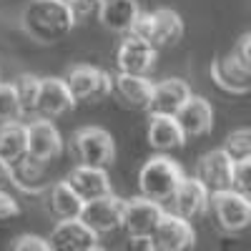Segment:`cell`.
I'll use <instances>...</instances> for the list:
<instances>
[{
    "label": "cell",
    "instance_id": "52a82bcc",
    "mask_svg": "<svg viewBox=\"0 0 251 251\" xmlns=\"http://www.w3.org/2000/svg\"><path fill=\"white\" fill-rule=\"evenodd\" d=\"M66 80H68L75 100L96 103V100H103L113 91V78L106 71L93 68V66H78V68L68 71Z\"/></svg>",
    "mask_w": 251,
    "mask_h": 251
},
{
    "label": "cell",
    "instance_id": "836d02e7",
    "mask_svg": "<svg viewBox=\"0 0 251 251\" xmlns=\"http://www.w3.org/2000/svg\"><path fill=\"white\" fill-rule=\"evenodd\" d=\"M236 55L246 63V66H251V33H244L241 38H239V43H236Z\"/></svg>",
    "mask_w": 251,
    "mask_h": 251
},
{
    "label": "cell",
    "instance_id": "484cf974",
    "mask_svg": "<svg viewBox=\"0 0 251 251\" xmlns=\"http://www.w3.org/2000/svg\"><path fill=\"white\" fill-rule=\"evenodd\" d=\"M15 91L20 96V103H23V111L25 116L38 111V98H40V86H43V78H38L33 73H23V75H18L15 80Z\"/></svg>",
    "mask_w": 251,
    "mask_h": 251
},
{
    "label": "cell",
    "instance_id": "d6986e66",
    "mask_svg": "<svg viewBox=\"0 0 251 251\" xmlns=\"http://www.w3.org/2000/svg\"><path fill=\"white\" fill-rule=\"evenodd\" d=\"M186 141V133L176 116L169 113H151L149 121V143L158 151H176Z\"/></svg>",
    "mask_w": 251,
    "mask_h": 251
},
{
    "label": "cell",
    "instance_id": "8fae6325",
    "mask_svg": "<svg viewBox=\"0 0 251 251\" xmlns=\"http://www.w3.org/2000/svg\"><path fill=\"white\" fill-rule=\"evenodd\" d=\"M171 203H174L176 214H181L188 221H194V219H201L208 208H211V191H208V186L199 176H194V178L183 176Z\"/></svg>",
    "mask_w": 251,
    "mask_h": 251
},
{
    "label": "cell",
    "instance_id": "7c38bea8",
    "mask_svg": "<svg viewBox=\"0 0 251 251\" xmlns=\"http://www.w3.org/2000/svg\"><path fill=\"white\" fill-rule=\"evenodd\" d=\"M196 241V234L191 228V221L181 214H163L156 231H153V246L156 251H183L191 249Z\"/></svg>",
    "mask_w": 251,
    "mask_h": 251
},
{
    "label": "cell",
    "instance_id": "e575fe53",
    "mask_svg": "<svg viewBox=\"0 0 251 251\" xmlns=\"http://www.w3.org/2000/svg\"><path fill=\"white\" fill-rule=\"evenodd\" d=\"M8 183H13V163L0 156V188H5Z\"/></svg>",
    "mask_w": 251,
    "mask_h": 251
},
{
    "label": "cell",
    "instance_id": "f1b7e54d",
    "mask_svg": "<svg viewBox=\"0 0 251 251\" xmlns=\"http://www.w3.org/2000/svg\"><path fill=\"white\" fill-rule=\"evenodd\" d=\"M68 5H71V13L75 18V23H88V20H93V18L100 20L106 0H71Z\"/></svg>",
    "mask_w": 251,
    "mask_h": 251
},
{
    "label": "cell",
    "instance_id": "cb8c5ba5",
    "mask_svg": "<svg viewBox=\"0 0 251 251\" xmlns=\"http://www.w3.org/2000/svg\"><path fill=\"white\" fill-rule=\"evenodd\" d=\"M183 38V20L176 10L161 8L153 13V28H151V43L161 48H171Z\"/></svg>",
    "mask_w": 251,
    "mask_h": 251
},
{
    "label": "cell",
    "instance_id": "ac0fdd59",
    "mask_svg": "<svg viewBox=\"0 0 251 251\" xmlns=\"http://www.w3.org/2000/svg\"><path fill=\"white\" fill-rule=\"evenodd\" d=\"M71 186L83 196V201H93V199H100L106 194H113L111 191V178L106 174V169L100 166H88V163H78L75 169L71 171L68 176Z\"/></svg>",
    "mask_w": 251,
    "mask_h": 251
},
{
    "label": "cell",
    "instance_id": "277c9868",
    "mask_svg": "<svg viewBox=\"0 0 251 251\" xmlns=\"http://www.w3.org/2000/svg\"><path fill=\"white\" fill-rule=\"evenodd\" d=\"M211 211L219 226L228 234H241L251 228V199L239 194L236 188L211 194Z\"/></svg>",
    "mask_w": 251,
    "mask_h": 251
},
{
    "label": "cell",
    "instance_id": "d590c367",
    "mask_svg": "<svg viewBox=\"0 0 251 251\" xmlns=\"http://www.w3.org/2000/svg\"><path fill=\"white\" fill-rule=\"evenodd\" d=\"M63 3H71V0H63Z\"/></svg>",
    "mask_w": 251,
    "mask_h": 251
},
{
    "label": "cell",
    "instance_id": "e0dca14e",
    "mask_svg": "<svg viewBox=\"0 0 251 251\" xmlns=\"http://www.w3.org/2000/svg\"><path fill=\"white\" fill-rule=\"evenodd\" d=\"M176 118L181 123L186 138H199V136L211 131V126H214V108H211V103H208L206 98L191 96L181 106Z\"/></svg>",
    "mask_w": 251,
    "mask_h": 251
},
{
    "label": "cell",
    "instance_id": "7402d4cb",
    "mask_svg": "<svg viewBox=\"0 0 251 251\" xmlns=\"http://www.w3.org/2000/svg\"><path fill=\"white\" fill-rule=\"evenodd\" d=\"M48 206L55 219H78L83 214V196L71 186V181H55L48 188Z\"/></svg>",
    "mask_w": 251,
    "mask_h": 251
},
{
    "label": "cell",
    "instance_id": "1f68e13d",
    "mask_svg": "<svg viewBox=\"0 0 251 251\" xmlns=\"http://www.w3.org/2000/svg\"><path fill=\"white\" fill-rule=\"evenodd\" d=\"M18 214H20L18 201H15L10 194H5L3 188H0V219H13V216H18Z\"/></svg>",
    "mask_w": 251,
    "mask_h": 251
},
{
    "label": "cell",
    "instance_id": "7a4b0ae2",
    "mask_svg": "<svg viewBox=\"0 0 251 251\" xmlns=\"http://www.w3.org/2000/svg\"><path fill=\"white\" fill-rule=\"evenodd\" d=\"M183 181V171L176 161L169 156H153L149 158L138 171V188L141 196H149L153 201H171L178 183Z\"/></svg>",
    "mask_w": 251,
    "mask_h": 251
},
{
    "label": "cell",
    "instance_id": "83f0119b",
    "mask_svg": "<svg viewBox=\"0 0 251 251\" xmlns=\"http://www.w3.org/2000/svg\"><path fill=\"white\" fill-rule=\"evenodd\" d=\"M224 151L231 156L234 161L251 158V128H236L226 136L224 141Z\"/></svg>",
    "mask_w": 251,
    "mask_h": 251
},
{
    "label": "cell",
    "instance_id": "6da1fadb",
    "mask_svg": "<svg viewBox=\"0 0 251 251\" xmlns=\"http://www.w3.org/2000/svg\"><path fill=\"white\" fill-rule=\"evenodd\" d=\"M20 20H23L25 33L38 43H55V40L66 38L75 25L71 5L63 0H33L23 10Z\"/></svg>",
    "mask_w": 251,
    "mask_h": 251
},
{
    "label": "cell",
    "instance_id": "44dd1931",
    "mask_svg": "<svg viewBox=\"0 0 251 251\" xmlns=\"http://www.w3.org/2000/svg\"><path fill=\"white\" fill-rule=\"evenodd\" d=\"M13 183L25 194H40L46 188H50L46 181V161H40L30 153L18 158L13 163Z\"/></svg>",
    "mask_w": 251,
    "mask_h": 251
},
{
    "label": "cell",
    "instance_id": "9c48e42d",
    "mask_svg": "<svg viewBox=\"0 0 251 251\" xmlns=\"http://www.w3.org/2000/svg\"><path fill=\"white\" fill-rule=\"evenodd\" d=\"M211 78L214 83L226 91V93H249L251 91V66L236 55V50L226 53V55H219L211 66Z\"/></svg>",
    "mask_w": 251,
    "mask_h": 251
},
{
    "label": "cell",
    "instance_id": "ffe728a7",
    "mask_svg": "<svg viewBox=\"0 0 251 251\" xmlns=\"http://www.w3.org/2000/svg\"><path fill=\"white\" fill-rule=\"evenodd\" d=\"M191 88L188 83L181 78H166L161 83H156L153 91V100H151V113H169L176 116L181 111V106L191 98Z\"/></svg>",
    "mask_w": 251,
    "mask_h": 251
},
{
    "label": "cell",
    "instance_id": "d4e9b609",
    "mask_svg": "<svg viewBox=\"0 0 251 251\" xmlns=\"http://www.w3.org/2000/svg\"><path fill=\"white\" fill-rule=\"evenodd\" d=\"M28 153V126L20 121H3L0 126V156L15 163Z\"/></svg>",
    "mask_w": 251,
    "mask_h": 251
},
{
    "label": "cell",
    "instance_id": "4dcf8cb0",
    "mask_svg": "<svg viewBox=\"0 0 251 251\" xmlns=\"http://www.w3.org/2000/svg\"><path fill=\"white\" fill-rule=\"evenodd\" d=\"M10 246H13L15 251H48V249H53V246H50V239L35 236V234H23V236H18Z\"/></svg>",
    "mask_w": 251,
    "mask_h": 251
},
{
    "label": "cell",
    "instance_id": "9a60e30c",
    "mask_svg": "<svg viewBox=\"0 0 251 251\" xmlns=\"http://www.w3.org/2000/svg\"><path fill=\"white\" fill-rule=\"evenodd\" d=\"M28 153L40 161H53L63 153V138L55 123L46 116H40L28 123Z\"/></svg>",
    "mask_w": 251,
    "mask_h": 251
},
{
    "label": "cell",
    "instance_id": "603a6c76",
    "mask_svg": "<svg viewBox=\"0 0 251 251\" xmlns=\"http://www.w3.org/2000/svg\"><path fill=\"white\" fill-rule=\"evenodd\" d=\"M138 18H141L138 0H106L100 23L113 33H131Z\"/></svg>",
    "mask_w": 251,
    "mask_h": 251
},
{
    "label": "cell",
    "instance_id": "4fadbf2b",
    "mask_svg": "<svg viewBox=\"0 0 251 251\" xmlns=\"http://www.w3.org/2000/svg\"><path fill=\"white\" fill-rule=\"evenodd\" d=\"M234 169H236V161L224 149H219V151H208L201 156L196 166V176L208 186V191L216 194V191L234 188Z\"/></svg>",
    "mask_w": 251,
    "mask_h": 251
},
{
    "label": "cell",
    "instance_id": "d6a6232c",
    "mask_svg": "<svg viewBox=\"0 0 251 251\" xmlns=\"http://www.w3.org/2000/svg\"><path fill=\"white\" fill-rule=\"evenodd\" d=\"M151 28H153V13H141V18L136 20V25H133V35L138 38H146V40H151Z\"/></svg>",
    "mask_w": 251,
    "mask_h": 251
},
{
    "label": "cell",
    "instance_id": "f546056e",
    "mask_svg": "<svg viewBox=\"0 0 251 251\" xmlns=\"http://www.w3.org/2000/svg\"><path fill=\"white\" fill-rule=\"evenodd\" d=\"M234 188L239 194H244L246 199H251V158L236 161L234 169Z\"/></svg>",
    "mask_w": 251,
    "mask_h": 251
},
{
    "label": "cell",
    "instance_id": "3957f363",
    "mask_svg": "<svg viewBox=\"0 0 251 251\" xmlns=\"http://www.w3.org/2000/svg\"><path fill=\"white\" fill-rule=\"evenodd\" d=\"M73 153L80 163H88V166H106L113 163L116 158V143H113V136L108 131L98 128V126H86L73 133Z\"/></svg>",
    "mask_w": 251,
    "mask_h": 251
},
{
    "label": "cell",
    "instance_id": "5bb4252c",
    "mask_svg": "<svg viewBox=\"0 0 251 251\" xmlns=\"http://www.w3.org/2000/svg\"><path fill=\"white\" fill-rule=\"evenodd\" d=\"M156 83L138 73H118L113 78V93L121 100V106L133 111H151Z\"/></svg>",
    "mask_w": 251,
    "mask_h": 251
},
{
    "label": "cell",
    "instance_id": "ba28073f",
    "mask_svg": "<svg viewBox=\"0 0 251 251\" xmlns=\"http://www.w3.org/2000/svg\"><path fill=\"white\" fill-rule=\"evenodd\" d=\"M156 53H158V48L151 43V40L128 33V35L123 38V43L118 46L116 66H118L121 73H138V75H146V73L153 68Z\"/></svg>",
    "mask_w": 251,
    "mask_h": 251
},
{
    "label": "cell",
    "instance_id": "5b68a950",
    "mask_svg": "<svg viewBox=\"0 0 251 251\" xmlns=\"http://www.w3.org/2000/svg\"><path fill=\"white\" fill-rule=\"evenodd\" d=\"M98 236L93 228L78 219H58V224L50 231V246L58 251H98Z\"/></svg>",
    "mask_w": 251,
    "mask_h": 251
},
{
    "label": "cell",
    "instance_id": "4316f807",
    "mask_svg": "<svg viewBox=\"0 0 251 251\" xmlns=\"http://www.w3.org/2000/svg\"><path fill=\"white\" fill-rule=\"evenodd\" d=\"M25 116L15 83H0V121H20Z\"/></svg>",
    "mask_w": 251,
    "mask_h": 251
},
{
    "label": "cell",
    "instance_id": "2e32d148",
    "mask_svg": "<svg viewBox=\"0 0 251 251\" xmlns=\"http://www.w3.org/2000/svg\"><path fill=\"white\" fill-rule=\"evenodd\" d=\"M75 106V96L68 86L66 78H43L40 86V98H38V113L46 118H58L68 113Z\"/></svg>",
    "mask_w": 251,
    "mask_h": 251
},
{
    "label": "cell",
    "instance_id": "30bf717a",
    "mask_svg": "<svg viewBox=\"0 0 251 251\" xmlns=\"http://www.w3.org/2000/svg\"><path fill=\"white\" fill-rule=\"evenodd\" d=\"M166 211L161 208V201H153L149 196H141L133 201H126V214H123V228L131 239L136 236H153L156 226Z\"/></svg>",
    "mask_w": 251,
    "mask_h": 251
},
{
    "label": "cell",
    "instance_id": "8992f818",
    "mask_svg": "<svg viewBox=\"0 0 251 251\" xmlns=\"http://www.w3.org/2000/svg\"><path fill=\"white\" fill-rule=\"evenodd\" d=\"M123 214H126V201L118 199L116 194H106L100 199L86 201L80 219L96 234H113L116 228H123Z\"/></svg>",
    "mask_w": 251,
    "mask_h": 251
}]
</instances>
